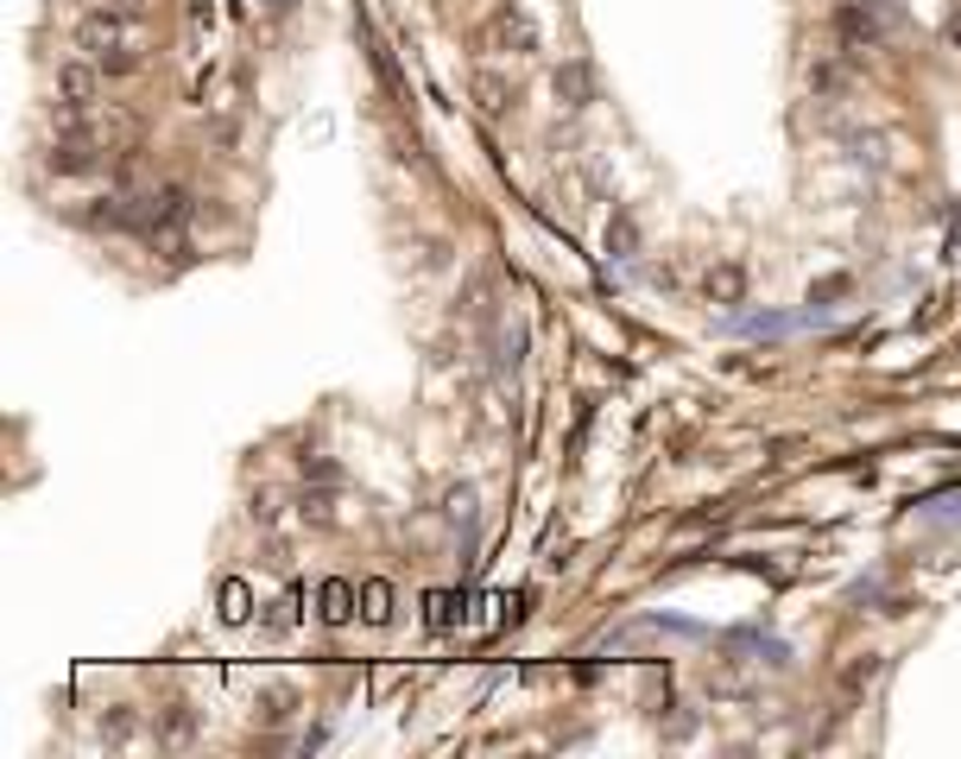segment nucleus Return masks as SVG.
I'll return each mask as SVG.
<instances>
[{"instance_id":"f257e3e1","label":"nucleus","mask_w":961,"mask_h":759,"mask_svg":"<svg viewBox=\"0 0 961 759\" xmlns=\"http://www.w3.org/2000/svg\"><path fill=\"white\" fill-rule=\"evenodd\" d=\"M101 64L96 57H64L57 64V114H89L96 108V96H101Z\"/></svg>"},{"instance_id":"423d86ee","label":"nucleus","mask_w":961,"mask_h":759,"mask_svg":"<svg viewBox=\"0 0 961 759\" xmlns=\"http://www.w3.org/2000/svg\"><path fill=\"white\" fill-rule=\"evenodd\" d=\"M190 740H197V715L190 703H172L158 715V747H190Z\"/></svg>"},{"instance_id":"6e6552de","label":"nucleus","mask_w":961,"mask_h":759,"mask_svg":"<svg viewBox=\"0 0 961 759\" xmlns=\"http://www.w3.org/2000/svg\"><path fill=\"white\" fill-rule=\"evenodd\" d=\"M487 38H494V45H519V51H531V25H526V20H512V13H500V20L487 25Z\"/></svg>"},{"instance_id":"9d476101","label":"nucleus","mask_w":961,"mask_h":759,"mask_svg":"<svg viewBox=\"0 0 961 759\" xmlns=\"http://www.w3.org/2000/svg\"><path fill=\"white\" fill-rule=\"evenodd\" d=\"M349 602H354L349 582H329L323 588V620H349Z\"/></svg>"},{"instance_id":"4468645a","label":"nucleus","mask_w":961,"mask_h":759,"mask_svg":"<svg viewBox=\"0 0 961 759\" xmlns=\"http://www.w3.org/2000/svg\"><path fill=\"white\" fill-rule=\"evenodd\" d=\"M361 595H367V620H386V582H367Z\"/></svg>"},{"instance_id":"39448f33","label":"nucleus","mask_w":961,"mask_h":759,"mask_svg":"<svg viewBox=\"0 0 961 759\" xmlns=\"http://www.w3.org/2000/svg\"><path fill=\"white\" fill-rule=\"evenodd\" d=\"M835 25H841V38H848L854 51L860 45H880V32H885L873 7H841V20H835Z\"/></svg>"},{"instance_id":"f8f14e48","label":"nucleus","mask_w":961,"mask_h":759,"mask_svg":"<svg viewBox=\"0 0 961 759\" xmlns=\"http://www.w3.org/2000/svg\"><path fill=\"white\" fill-rule=\"evenodd\" d=\"M443 506H450V519H475V487H450Z\"/></svg>"},{"instance_id":"0eeeda50","label":"nucleus","mask_w":961,"mask_h":759,"mask_svg":"<svg viewBox=\"0 0 961 759\" xmlns=\"http://www.w3.org/2000/svg\"><path fill=\"white\" fill-rule=\"evenodd\" d=\"M133 734H140V715H133L126 703H114L108 715H101V740H114V747H126Z\"/></svg>"},{"instance_id":"20e7f679","label":"nucleus","mask_w":961,"mask_h":759,"mask_svg":"<svg viewBox=\"0 0 961 759\" xmlns=\"http://www.w3.org/2000/svg\"><path fill=\"white\" fill-rule=\"evenodd\" d=\"M475 101H481V114H494V121H500V114H512V101H519V89H512L506 76L481 70V76H475Z\"/></svg>"},{"instance_id":"7ed1b4c3","label":"nucleus","mask_w":961,"mask_h":759,"mask_svg":"<svg viewBox=\"0 0 961 759\" xmlns=\"http://www.w3.org/2000/svg\"><path fill=\"white\" fill-rule=\"evenodd\" d=\"M703 292H708V304H740V298H747V266H740V260H721V266H708Z\"/></svg>"},{"instance_id":"ddd939ff","label":"nucleus","mask_w":961,"mask_h":759,"mask_svg":"<svg viewBox=\"0 0 961 759\" xmlns=\"http://www.w3.org/2000/svg\"><path fill=\"white\" fill-rule=\"evenodd\" d=\"M291 708H298V696H291V690H273V696L259 703V715H266V722H285Z\"/></svg>"},{"instance_id":"9b49d317","label":"nucleus","mask_w":961,"mask_h":759,"mask_svg":"<svg viewBox=\"0 0 961 759\" xmlns=\"http://www.w3.org/2000/svg\"><path fill=\"white\" fill-rule=\"evenodd\" d=\"M841 82H848V70H841V64H816V70H809V89H816V96H835Z\"/></svg>"},{"instance_id":"1a4fd4ad","label":"nucleus","mask_w":961,"mask_h":759,"mask_svg":"<svg viewBox=\"0 0 961 759\" xmlns=\"http://www.w3.org/2000/svg\"><path fill=\"white\" fill-rule=\"evenodd\" d=\"M556 96L570 101V108H582V101H588V70H582V64H563V70H556Z\"/></svg>"},{"instance_id":"f03ea898","label":"nucleus","mask_w":961,"mask_h":759,"mask_svg":"<svg viewBox=\"0 0 961 759\" xmlns=\"http://www.w3.org/2000/svg\"><path fill=\"white\" fill-rule=\"evenodd\" d=\"M96 165H101L96 133H57L45 152V172H57V177H89Z\"/></svg>"}]
</instances>
